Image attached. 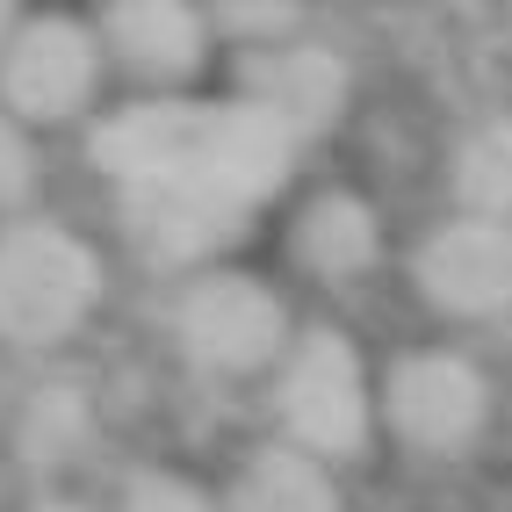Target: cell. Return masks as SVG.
Listing matches in <instances>:
<instances>
[{"label": "cell", "instance_id": "1", "mask_svg": "<svg viewBox=\"0 0 512 512\" xmlns=\"http://www.w3.org/2000/svg\"><path fill=\"white\" fill-rule=\"evenodd\" d=\"M296 138L246 101H130L94 130V166L116 181L130 231L166 260H195L289 181Z\"/></svg>", "mask_w": 512, "mask_h": 512}, {"label": "cell", "instance_id": "2", "mask_svg": "<svg viewBox=\"0 0 512 512\" xmlns=\"http://www.w3.org/2000/svg\"><path fill=\"white\" fill-rule=\"evenodd\" d=\"M101 303V253L65 224H8L0 231V339L58 347Z\"/></svg>", "mask_w": 512, "mask_h": 512}, {"label": "cell", "instance_id": "3", "mask_svg": "<svg viewBox=\"0 0 512 512\" xmlns=\"http://www.w3.org/2000/svg\"><path fill=\"white\" fill-rule=\"evenodd\" d=\"M275 412L289 426V448L311 455V462H354L368 440H375V390H368V368L354 354L347 332H303L289 339L282 375H275Z\"/></svg>", "mask_w": 512, "mask_h": 512}, {"label": "cell", "instance_id": "4", "mask_svg": "<svg viewBox=\"0 0 512 512\" xmlns=\"http://www.w3.org/2000/svg\"><path fill=\"white\" fill-rule=\"evenodd\" d=\"M174 332L195 368L210 375H253V368H282L289 354V303L267 289L260 275H231V267H217V275H202L181 289L174 303Z\"/></svg>", "mask_w": 512, "mask_h": 512}, {"label": "cell", "instance_id": "5", "mask_svg": "<svg viewBox=\"0 0 512 512\" xmlns=\"http://www.w3.org/2000/svg\"><path fill=\"white\" fill-rule=\"evenodd\" d=\"M101 87V44L73 15H29L0 44V109L22 130L80 116Z\"/></svg>", "mask_w": 512, "mask_h": 512}, {"label": "cell", "instance_id": "6", "mask_svg": "<svg viewBox=\"0 0 512 512\" xmlns=\"http://www.w3.org/2000/svg\"><path fill=\"white\" fill-rule=\"evenodd\" d=\"M375 412L390 419V433L419 455H462L476 448V433L491 426V383L469 354L448 347H426V354H404L383 383V404Z\"/></svg>", "mask_w": 512, "mask_h": 512}, {"label": "cell", "instance_id": "7", "mask_svg": "<svg viewBox=\"0 0 512 512\" xmlns=\"http://www.w3.org/2000/svg\"><path fill=\"white\" fill-rule=\"evenodd\" d=\"M347 94H354V73L332 44H303V37H282V44H260L238 73V101L260 109L275 130H289L296 145L325 138V130L347 116Z\"/></svg>", "mask_w": 512, "mask_h": 512}, {"label": "cell", "instance_id": "8", "mask_svg": "<svg viewBox=\"0 0 512 512\" xmlns=\"http://www.w3.org/2000/svg\"><path fill=\"white\" fill-rule=\"evenodd\" d=\"M412 275H419L426 303L448 318H476V325L512 318V224H484V217L433 224Z\"/></svg>", "mask_w": 512, "mask_h": 512}, {"label": "cell", "instance_id": "9", "mask_svg": "<svg viewBox=\"0 0 512 512\" xmlns=\"http://www.w3.org/2000/svg\"><path fill=\"white\" fill-rule=\"evenodd\" d=\"M94 44L109 51L130 80L174 94L181 80L202 73V58H210V15L181 8V0H123V8L101 15Z\"/></svg>", "mask_w": 512, "mask_h": 512}, {"label": "cell", "instance_id": "10", "mask_svg": "<svg viewBox=\"0 0 512 512\" xmlns=\"http://www.w3.org/2000/svg\"><path fill=\"white\" fill-rule=\"evenodd\" d=\"M296 260L311 267V275H325V282H354V275H368V267L383 260V224H375V210L361 195L325 188L311 210L296 217Z\"/></svg>", "mask_w": 512, "mask_h": 512}, {"label": "cell", "instance_id": "11", "mask_svg": "<svg viewBox=\"0 0 512 512\" xmlns=\"http://www.w3.org/2000/svg\"><path fill=\"white\" fill-rule=\"evenodd\" d=\"M217 512H339V484L325 462L296 448H253Z\"/></svg>", "mask_w": 512, "mask_h": 512}, {"label": "cell", "instance_id": "12", "mask_svg": "<svg viewBox=\"0 0 512 512\" xmlns=\"http://www.w3.org/2000/svg\"><path fill=\"white\" fill-rule=\"evenodd\" d=\"M94 440V404L73 390V383H51L22 404V462L29 469H73Z\"/></svg>", "mask_w": 512, "mask_h": 512}, {"label": "cell", "instance_id": "13", "mask_svg": "<svg viewBox=\"0 0 512 512\" xmlns=\"http://www.w3.org/2000/svg\"><path fill=\"white\" fill-rule=\"evenodd\" d=\"M455 195H462V217L512 224V116L476 123L455 145Z\"/></svg>", "mask_w": 512, "mask_h": 512}, {"label": "cell", "instance_id": "14", "mask_svg": "<svg viewBox=\"0 0 512 512\" xmlns=\"http://www.w3.org/2000/svg\"><path fill=\"white\" fill-rule=\"evenodd\" d=\"M116 512H217V498L202 484H188V476H174V469H138L123 484Z\"/></svg>", "mask_w": 512, "mask_h": 512}, {"label": "cell", "instance_id": "15", "mask_svg": "<svg viewBox=\"0 0 512 512\" xmlns=\"http://www.w3.org/2000/svg\"><path fill=\"white\" fill-rule=\"evenodd\" d=\"M29 188H37V152H29V130L0 109V210H15Z\"/></svg>", "mask_w": 512, "mask_h": 512}, {"label": "cell", "instance_id": "16", "mask_svg": "<svg viewBox=\"0 0 512 512\" xmlns=\"http://www.w3.org/2000/svg\"><path fill=\"white\" fill-rule=\"evenodd\" d=\"M37 512H87V505H73V498H51V505H37Z\"/></svg>", "mask_w": 512, "mask_h": 512}, {"label": "cell", "instance_id": "17", "mask_svg": "<svg viewBox=\"0 0 512 512\" xmlns=\"http://www.w3.org/2000/svg\"><path fill=\"white\" fill-rule=\"evenodd\" d=\"M8 29H15V15H8V8H0V44H8Z\"/></svg>", "mask_w": 512, "mask_h": 512}]
</instances>
